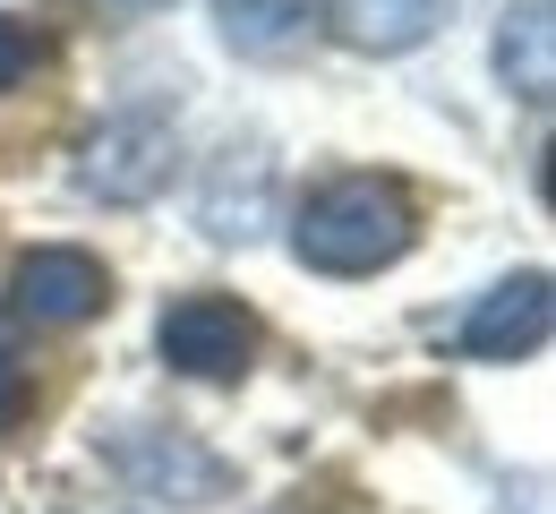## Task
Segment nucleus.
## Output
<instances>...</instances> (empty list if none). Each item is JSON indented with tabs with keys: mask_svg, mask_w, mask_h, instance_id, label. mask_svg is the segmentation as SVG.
<instances>
[{
	"mask_svg": "<svg viewBox=\"0 0 556 514\" xmlns=\"http://www.w3.org/2000/svg\"><path fill=\"white\" fill-rule=\"evenodd\" d=\"M419 231V206L403 180H386V172H343V180H326L300 223H291V249H300V266H317V275H377V266H394L403 249H412Z\"/></svg>",
	"mask_w": 556,
	"mask_h": 514,
	"instance_id": "nucleus-1",
	"label": "nucleus"
},
{
	"mask_svg": "<svg viewBox=\"0 0 556 514\" xmlns=\"http://www.w3.org/2000/svg\"><path fill=\"white\" fill-rule=\"evenodd\" d=\"M163 180H172V121L163 112H112L77 154V189L103 206H146Z\"/></svg>",
	"mask_w": 556,
	"mask_h": 514,
	"instance_id": "nucleus-2",
	"label": "nucleus"
},
{
	"mask_svg": "<svg viewBox=\"0 0 556 514\" xmlns=\"http://www.w3.org/2000/svg\"><path fill=\"white\" fill-rule=\"evenodd\" d=\"M154 343H163V361L180 368V377L231 386V377H249V361H257V317H249L240 300H223V292H189V300L163 309Z\"/></svg>",
	"mask_w": 556,
	"mask_h": 514,
	"instance_id": "nucleus-3",
	"label": "nucleus"
},
{
	"mask_svg": "<svg viewBox=\"0 0 556 514\" xmlns=\"http://www.w3.org/2000/svg\"><path fill=\"white\" fill-rule=\"evenodd\" d=\"M103 300H112V275L86 249H26L9 275V309L26 326H86Z\"/></svg>",
	"mask_w": 556,
	"mask_h": 514,
	"instance_id": "nucleus-4",
	"label": "nucleus"
},
{
	"mask_svg": "<svg viewBox=\"0 0 556 514\" xmlns=\"http://www.w3.org/2000/svg\"><path fill=\"white\" fill-rule=\"evenodd\" d=\"M548 317H556V292L540 266H522V275H505L496 292L463 317V361H531L540 343H548Z\"/></svg>",
	"mask_w": 556,
	"mask_h": 514,
	"instance_id": "nucleus-5",
	"label": "nucleus"
},
{
	"mask_svg": "<svg viewBox=\"0 0 556 514\" xmlns=\"http://www.w3.org/2000/svg\"><path fill=\"white\" fill-rule=\"evenodd\" d=\"M445 9L454 0H334L326 9V26L343 35L351 52H412V43H428L437 26H445Z\"/></svg>",
	"mask_w": 556,
	"mask_h": 514,
	"instance_id": "nucleus-6",
	"label": "nucleus"
},
{
	"mask_svg": "<svg viewBox=\"0 0 556 514\" xmlns=\"http://www.w3.org/2000/svg\"><path fill=\"white\" fill-rule=\"evenodd\" d=\"M266 198H275V172H266V154H223L206 172V206H198V223H206L214 240H257L266 231Z\"/></svg>",
	"mask_w": 556,
	"mask_h": 514,
	"instance_id": "nucleus-7",
	"label": "nucleus"
},
{
	"mask_svg": "<svg viewBox=\"0 0 556 514\" xmlns=\"http://www.w3.org/2000/svg\"><path fill=\"white\" fill-rule=\"evenodd\" d=\"M496 77L522 95V103H548L556 95V17L548 0H514L505 26H496Z\"/></svg>",
	"mask_w": 556,
	"mask_h": 514,
	"instance_id": "nucleus-8",
	"label": "nucleus"
},
{
	"mask_svg": "<svg viewBox=\"0 0 556 514\" xmlns=\"http://www.w3.org/2000/svg\"><path fill=\"white\" fill-rule=\"evenodd\" d=\"M214 26L249 61H291L317 26V0H214Z\"/></svg>",
	"mask_w": 556,
	"mask_h": 514,
	"instance_id": "nucleus-9",
	"label": "nucleus"
},
{
	"mask_svg": "<svg viewBox=\"0 0 556 514\" xmlns=\"http://www.w3.org/2000/svg\"><path fill=\"white\" fill-rule=\"evenodd\" d=\"M35 70H43V35H35L26 17H9V9H0V95H9V86H26Z\"/></svg>",
	"mask_w": 556,
	"mask_h": 514,
	"instance_id": "nucleus-10",
	"label": "nucleus"
},
{
	"mask_svg": "<svg viewBox=\"0 0 556 514\" xmlns=\"http://www.w3.org/2000/svg\"><path fill=\"white\" fill-rule=\"evenodd\" d=\"M26 403H35V377H26L17 352H0V429H17V421H26Z\"/></svg>",
	"mask_w": 556,
	"mask_h": 514,
	"instance_id": "nucleus-11",
	"label": "nucleus"
},
{
	"mask_svg": "<svg viewBox=\"0 0 556 514\" xmlns=\"http://www.w3.org/2000/svg\"><path fill=\"white\" fill-rule=\"evenodd\" d=\"M154 9H163V0H103V17H121V26H129V17H154Z\"/></svg>",
	"mask_w": 556,
	"mask_h": 514,
	"instance_id": "nucleus-12",
	"label": "nucleus"
}]
</instances>
